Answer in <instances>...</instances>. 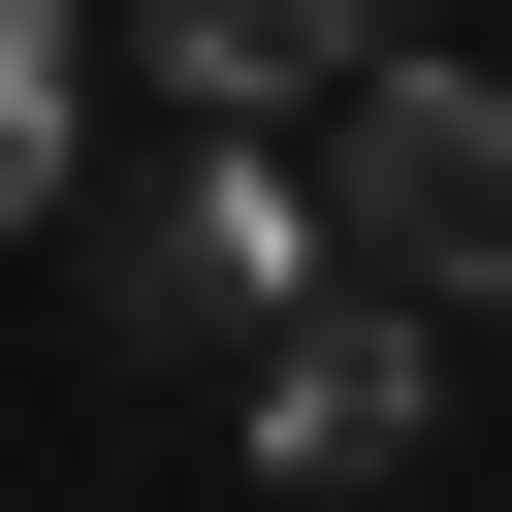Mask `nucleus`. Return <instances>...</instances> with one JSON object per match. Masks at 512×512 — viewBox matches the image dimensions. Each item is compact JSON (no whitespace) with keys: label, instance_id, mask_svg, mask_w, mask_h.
I'll use <instances>...</instances> for the list:
<instances>
[{"label":"nucleus","instance_id":"obj_4","mask_svg":"<svg viewBox=\"0 0 512 512\" xmlns=\"http://www.w3.org/2000/svg\"><path fill=\"white\" fill-rule=\"evenodd\" d=\"M128 32H160V96H192V128H320V96L384 64L352 0H128Z\"/></svg>","mask_w":512,"mask_h":512},{"label":"nucleus","instance_id":"obj_1","mask_svg":"<svg viewBox=\"0 0 512 512\" xmlns=\"http://www.w3.org/2000/svg\"><path fill=\"white\" fill-rule=\"evenodd\" d=\"M320 224H352V288L512 320V64H352L320 96Z\"/></svg>","mask_w":512,"mask_h":512},{"label":"nucleus","instance_id":"obj_3","mask_svg":"<svg viewBox=\"0 0 512 512\" xmlns=\"http://www.w3.org/2000/svg\"><path fill=\"white\" fill-rule=\"evenodd\" d=\"M384 448H416V288H320L256 352V480H384Z\"/></svg>","mask_w":512,"mask_h":512},{"label":"nucleus","instance_id":"obj_5","mask_svg":"<svg viewBox=\"0 0 512 512\" xmlns=\"http://www.w3.org/2000/svg\"><path fill=\"white\" fill-rule=\"evenodd\" d=\"M96 160V0H0V224H64Z\"/></svg>","mask_w":512,"mask_h":512},{"label":"nucleus","instance_id":"obj_2","mask_svg":"<svg viewBox=\"0 0 512 512\" xmlns=\"http://www.w3.org/2000/svg\"><path fill=\"white\" fill-rule=\"evenodd\" d=\"M320 288H352V224H320V128H288V160H256V128H192V160L128 192V352H224V384H256Z\"/></svg>","mask_w":512,"mask_h":512}]
</instances>
